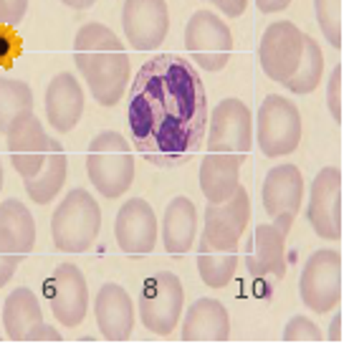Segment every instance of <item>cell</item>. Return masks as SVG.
<instances>
[{
  "label": "cell",
  "mask_w": 354,
  "mask_h": 354,
  "mask_svg": "<svg viewBox=\"0 0 354 354\" xmlns=\"http://www.w3.org/2000/svg\"><path fill=\"white\" fill-rule=\"evenodd\" d=\"M129 137L149 165L190 162L207 127V94L198 68L175 53L149 59L129 88Z\"/></svg>",
  "instance_id": "1"
},
{
  "label": "cell",
  "mask_w": 354,
  "mask_h": 354,
  "mask_svg": "<svg viewBox=\"0 0 354 354\" xmlns=\"http://www.w3.org/2000/svg\"><path fill=\"white\" fill-rule=\"evenodd\" d=\"M74 64L99 106H114L122 102L129 84V56L109 26L86 23L76 30Z\"/></svg>",
  "instance_id": "2"
},
{
  "label": "cell",
  "mask_w": 354,
  "mask_h": 354,
  "mask_svg": "<svg viewBox=\"0 0 354 354\" xmlns=\"http://www.w3.org/2000/svg\"><path fill=\"white\" fill-rule=\"evenodd\" d=\"M86 175L104 198H122L134 183V155L129 142L114 129L96 134L86 149Z\"/></svg>",
  "instance_id": "3"
},
{
  "label": "cell",
  "mask_w": 354,
  "mask_h": 354,
  "mask_svg": "<svg viewBox=\"0 0 354 354\" xmlns=\"http://www.w3.org/2000/svg\"><path fill=\"white\" fill-rule=\"evenodd\" d=\"M102 230V207L91 192L74 187L51 215L53 245L64 253H84L96 243Z\"/></svg>",
  "instance_id": "4"
},
{
  "label": "cell",
  "mask_w": 354,
  "mask_h": 354,
  "mask_svg": "<svg viewBox=\"0 0 354 354\" xmlns=\"http://www.w3.org/2000/svg\"><path fill=\"white\" fill-rule=\"evenodd\" d=\"M301 114L294 102L286 96L268 94L261 102L256 114V142L266 157H283L291 155L301 142Z\"/></svg>",
  "instance_id": "5"
},
{
  "label": "cell",
  "mask_w": 354,
  "mask_h": 354,
  "mask_svg": "<svg viewBox=\"0 0 354 354\" xmlns=\"http://www.w3.org/2000/svg\"><path fill=\"white\" fill-rule=\"evenodd\" d=\"M185 48L190 59L207 74L228 66L233 53V33L228 23L213 10H195L185 26Z\"/></svg>",
  "instance_id": "6"
},
{
  "label": "cell",
  "mask_w": 354,
  "mask_h": 354,
  "mask_svg": "<svg viewBox=\"0 0 354 354\" xmlns=\"http://www.w3.org/2000/svg\"><path fill=\"white\" fill-rule=\"evenodd\" d=\"M185 288L183 281L172 271H160L145 281L140 291V319L142 326L157 337L175 332L183 317Z\"/></svg>",
  "instance_id": "7"
},
{
  "label": "cell",
  "mask_w": 354,
  "mask_h": 354,
  "mask_svg": "<svg viewBox=\"0 0 354 354\" xmlns=\"http://www.w3.org/2000/svg\"><path fill=\"white\" fill-rule=\"evenodd\" d=\"M299 296L314 314H329L342 301V256L337 248L311 253L299 279Z\"/></svg>",
  "instance_id": "8"
},
{
  "label": "cell",
  "mask_w": 354,
  "mask_h": 354,
  "mask_svg": "<svg viewBox=\"0 0 354 354\" xmlns=\"http://www.w3.org/2000/svg\"><path fill=\"white\" fill-rule=\"evenodd\" d=\"M207 152L248 155L253 147V114L248 104L230 96L207 111Z\"/></svg>",
  "instance_id": "9"
},
{
  "label": "cell",
  "mask_w": 354,
  "mask_h": 354,
  "mask_svg": "<svg viewBox=\"0 0 354 354\" xmlns=\"http://www.w3.org/2000/svg\"><path fill=\"white\" fill-rule=\"evenodd\" d=\"M304 56V33L291 21H273L259 44V61L263 74L276 84H286L296 74Z\"/></svg>",
  "instance_id": "10"
},
{
  "label": "cell",
  "mask_w": 354,
  "mask_h": 354,
  "mask_svg": "<svg viewBox=\"0 0 354 354\" xmlns=\"http://www.w3.org/2000/svg\"><path fill=\"white\" fill-rule=\"evenodd\" d=\"M311 230L322 241H339L342 238V172L339 167H324L319 170L309 190V205H306Z\"/></svg>",
  "instance_id": "11"
},
{
  "label": "cell",
  "mask_w": 354,
  "mask_h": 354,
  "mask_svg": "<svg viewBox=\"0 0 354 354\" xmlns=\"http://www.w3.org/2000/svg\"><path fill=\"white\" fill-rule=\"evenodd\" d=\"M46 299L61 326L74 329L82 324L88 311V283L82 268L74 263L56 266L51 279L46 281Z\"/></svg>",
  "instance_id": "12"
},
{
  "label": "cell",
  "mask_w": 354,
  "mask_h": 354,
  "mask_svg": "<svg viewBox=\"0 0 354 354\" xmlns=\"http://www.w3.org/2000/svg\"><path fill=\"white\" fill-rule=\"evenodd\" d=\"M122 28L134 51H155L170 30L167 0H124Z\"/></svg>",
  "instance_id": "13"
},
{
  "label": "cell",
  "mask_w": 354,
  "mask_h": 354,
  "mask_svg": "<svg viewBox=\"0 0 354 354\" xmlns=\"http://www.w3.org/2000/svg\"><path fill=\"white\" fill-rule=\"evenodd\" d=\"M294 223H261L245 245V268L253 279H283L286 276V238Z\"/></svg>",
  "instance_id": "14"
},
{
  "label": "cell",
  "mask_w": 354,
  "mask_h": 354,
  "mask_svg": "<svg viewBox=\"0 0 354 354\" xmlns=\"http://www.w3.org/2000/svg\"><path fill=\"white\" fill-rule=\"evenodd\" d=\"M6 137L13 170L23 180L38 175V170L44 167L46 157H48V147H51V137L44 129L41 119L30 111V114H26V117H21L18 122L10 124Z\"/></svg>",
  "instance_id": "15"
},
{
  "label": "cell",
  "mask_w": 354,
  "mask_h": 354,
  "mask_svg": "<svg viewBox=\"0 0 354 354\" xmlns=\"http://www.w3.org/2000/svg\"><path fill=\"white\" fill-rule=\"evenodd\" d=\"M114 238L127 256H147L157 245V215L147 200L132 198L119 207L114 221Z\"/></svg>",
  "instance_id": "16"
},
{
  "label": "cell",
  "mask_w": 354,
  "mask_h": 354,
  "mask_svg": "<svg viewBox=\"0 0 354 354\" xmlns=\"http://www.w3.org/2000/svg\"><path fill=\"white\" fill-rule=\"evenodd\" d=\"M263 210L271 221H296L304 203V177L296 165H276L268 170L261 187Z\"/></svg>",
  "instance_id": "17"
},
{
  "label": "cell",
  "mask_w": 354,
  "mask_h": 354,
  "mask_svg": "<svg viewBox=\"0 0 354 354\" xmlns=\"http://www.w3.org/2000/svg\"><path fill=\"white\" fill-rule=\"evenodd\" d=\"M251 221V198L245 187H238L225 203H207L203 213V236L210 243H238Z\"/></svg>",
  "instance_id": "18"
},
{
  "label": "cell",
  "mask_w": 354,
  "mask_h": 354,
  "mask_svg": "<svg viewBox=\"0 0 354 354\" xmlns=\"http://www.w3.org/2000/svg\"><path fill=\"white\" fill-rule=\"evenodd\" d=\"M96 326L106 342H127L134 329V304L119 283H102L94 299Z\"/></svg>",
  "instance_id": "19"
},
{
  "label": "cell",
  "mask_w": 354,
  "mask_h": 354,
  "mask_svg": "<svg viewBox=\"0 0 354 354\" xmlns=\"http://www.w3.org/2000/svg\"><path fill=\"white\" fill-rule=\"evenodd\" d=\"M84 114V91L74 74L61 71L46 88V119L56 132H71Z\"/></svg>",
  "instance_id": "20"
},
{
  "label": "cell",
  "mask_w": 354,
  "mask_h": 354,
  "mask_svg": "<svg viewBox=\"0 0 354 354\" xmlns=\"http://www.w3.org/2000/svg\"><path fill=\"white\" fill-rule=\"evenodd\" d=\"M245 155L236 152H207L200 162V190L207 203H225L241 187L238 175Z\"/></svg>",
  "instance_id": "21"
},
{
  "label": "cell",
  "mask_w": 354,
  "mask_h": 354,
  "mask_svg": "<svg viewBox=\"0 0 354 354\" xmlns=\"http://www.w3.org/2000/svg\"><path fill=\"white\" fill-rule=\"evenodd\" d=\"M230 337L228 309L218 299H198L187 306L183 319L185 342H225Z\"/></svg>",
  "instance_id": "22"
},
{
  "label": "cell",
  "mask_w": 354,
  "mask_h": 354,
  "mask_svg": "<svg viewBox=\"0 0 354 354\" xmlns=\"http://www.w3.org/2000/svg\"><path fill=\"white\" fill-rule=\"evenodd\" d=\"M198 236V207L190 198L177 195L167 203L162 215V245L170 256H185Z\"/></svg>",
  "instance_id": "23"
},
{
  "label": "cell",
  "mask_w": 354,
  "mask_h": 354,
  "mask_svg": "<svg viewBox=\"0 0 354 354\" xmlns=\"http://www.w3.org/2000/svg\"><path fill=\"white\" fill-rule=\"evenodd\" d=\"M44 324L38 296L28 286H18L3 304V326L10 342H28L30 332Z\"/></svg>",
  "instance_id": "24"
},
{
  "label": "cell",
  "mask_w": 354,
  "mask_h": 354,
  "mask_svg": "<svg viewBox=\"0 0 354 354\" xmlns=\"http://www.w3.org/2000/svg\"><path fill=\"white\" fill-rule=\"evenodd\" d=\"M0 245L18 256H28L36 245V221L21 200L0 203Z\"/></svg>",
  "instance_id": "25"
},
{
  "label": "cell",
  "mask_w": 354,
  "mask_h": 354,
  "mask_svg": "<svg viewBox=\"0 0 354 354\" xmlns=\"http://www.w3.org/2000/svg\"><path fill=\"white\" fill-rule=\"evenodd\" d=\"M238 268V243H210L205 236L198 243V273L210 288H225Z\"/></svg>",
  "instance_id": "26"
},
{
  "label": "cell",
  "mask_w": 354,
  "mask_h": 354,
  "mask_svg": "<svg viewBox=\"0 0 354 354\" xmlns=\"http://www.w3.org/2000/svg\"><path fill=\"white\" fill-rule=\"evenodd\" d=\"M66 172H68L66 152L61 147V142H56L51 137V147H48V157H46L44 167L38 170V175L26 180L28 198L33 203H38V205L53 203L56 195L61 192V187H64V183H66Z\"/></svg>",
  "instance_id": "27"
},
{
  "label": "cell",
  "mask_w": 354,
  "mask_h": 354,
  "mask_svg": "<svg viewBox=\"0 0 354 354\" xmlns=\"http://www.w3.org/2000/svg\"><path fill=\"white\" fill-rule=\"evenodd\" d=\"M33 111V91L21 79L0 74V134H6L13 122Z\"/></svg>",
  "instance_id": "28"
},
{
  "label": "cell",
  "mask_w": 354,
  "mask_h": 354,
  "mask_svg": "<svg viewBox=\"0 0 354 354\" xmlns=\"http://www.w3.org/2000/svg\"><path fill=\"white\" fill-rule=\"evenodd\" d=\"M322 76H324V53L319 48V44L314 38L304 36V56L296 66V74L288 79L283 86L296 96L311 94L314 88L322 84Z\"/></svg>",
  "instance_id": "29"
},
{
  "label": "cell",
  "mask_w": 354,
  "mask_h": 354,
  "mask_svg": "<svg viewBox=\"0 0 354 354\" xmlns=\"http://www.w3.org/2000/svg\"><path fill=\"white\" fill-rule=\"evenodd\" d=\"M319 30L332 48H342V0H314Z\"/></svg>",
  "instance_id": "30"
},
{
  "label": "cell",
  "mask_w": 354,
  "mask_h": 354,
  "mask_svg": "<svg viewBox=\"0 0 354 354\" xmlns=\"http://www.w3.org/2000/svg\"><path fill=\"white\" fill-rule=\"evenodd\" d=\"M322 339H324V332L306 317H291V322L283 329V342H322Z\"/></svg>",
  "instance_id": "31"
},
{
  "label": "cell",
  "mask_w": 354,
  "mask_h": 354,
  "mask_svg": "<svg viewBox=\"0 0 354 354\" xmlns=\"http://www.w3.org/2000/svg\"><path fill=\"white\" fill-rule=\"evenodd\" d=\"M23 51V41L13 26H0V68H8Z\"/></svg>",
  "instance_id": "32"
},
{
  "label": "cell",
  "mask_w": 354,
  "mask_h": 354,
  "mask_svg": "<svg viewBox=\"0 0 354 354\" xmlns=\"http://www.w3.org/2000/svg\"><path fill=\"white\" fill-rule=\"evenodd\" d=\"M326 109L334 122H342V66H334L326 82Z\"/></svg>",
  "instance_id": "33"
},
{
  "label": "cell",
  "mask_w": 354,
  "mask_h": 354,
  "mask_svg": "<svg viewBox=\"0 0 354 354\" xmlns=\"http://www.w3.org/2000/svg\"><path fill=\"white\" fill-rule=\"evenodd\" d=\"M28 13V0H0V26H18Z\"/></svg>",
  "instance_id": "34"
},
{
  "label": "cell",
  "mask_w": 354,
  "mask_h": 354,
  "mask_svg": "<svg viewBox=\"0 0 354 354\" xmlns=\"http://www.w3.org/2000/svg\"><path fill=\"white\" fill-rule=\"evenodd\" d=\"M21 261H23V256H18V253L8 251V248L0 245V288L13 279V273H15V268H18Z\"/></svg>",
  "instance_id": "35"
},
{
  "label": "cell",
  "mask_w": 354,
  "mask_h": 354,
  "mask_svg": "<svg viewBox=\"0 0 354 354\" xmlns=\"http://www.w3.org/2000/svg\"><path fill=\"white\" fill-rule=\"evenodd\" d=\"M213 6L218 8L223 15H228V18H238V15L245 13L248 0H213Z\"/></svg>",
  "instance_id": "36"
},
{
  "label": "cell",
  "mask_w": 354,
  "mask_h": 354,
  "mask_svg": "<svg viewBox=\"0 0 354 354\" xmlns=\"http://www.w3.org/2000/svg\"><path fill=\"white\" fill-rule=\"evenodd\" d=\"M28 342H61V332L56 329V326L46 324V322H44V324L36 326V329L30 332Z\"/></svg>",
  "instance_id": "37"
},
{
  "label": "cell",
  "mask_w": 354,
  "mask_h": 354,
  "mask_svg": "<svg viewBox=\"0 0 354 354\" xmlns=\"http://www.w3.org/2000/svg\"><path fill=\"white\" fill-rule=\"evenodd\" d=\"M291 6V0H256V8H259L261 13H281V10H286Z\"/></svg>",
  "instance_id": "38"
},
{
  "label": "cell",
  "mask_w": 354,
  "mask_h": 354,
  "mask_svg": "<svg viewBox=\"0 0 354 354\" xmlns=\"http://www.w3.org/2000/svg\"><path fill=\"white\" fill-rule=\"evenodd\" d=\"M334 311V319H332V329H329V334H326V339H332V342H339L342 339V332H339V326H342V314L337 309Z\"/></svg>",
  "instance_id": "39"
},
{
  "label": "cell",
  "mask_w": 354,
  "mask_h": 354,
  "mask_svg": "<svg viewBox=\"0 0 354 354\" xmlns=\"http://www.w3.org/2000/svg\"><path fill=\"white\" fill-rule=\"evenodd\" d=\"M64 6L74 8V10H86V8H91L96 3V0H61Z\"/></svg>",
  "instance_id": "40"
},
{
  "label": "cell",
  "mask_w": 354,
  "mask_h": 354,
  "mask_svg": "<svg viewBox=\"0 0 354 354\" xmlns=\"http://www.w3.org/2000/svg\"><path fill=\"white\" fill-rule=\"evenodd\" d=\"M0 190H3V165H0Z\"/></svg>",
  "instance_id": "41"
},
{
  "label": "cell",
  "mask_w": 354,
  "mask_h": 354,
  "mask_svg": "<svg viewBox=\"0 0 354 354\" xmlns=\"http://www.w3.org/2000/svg\"><path fill=\"white\" fill-rule=\"evenodd\" d=\"M207 3H213V0H207Z\"/></svg>",
  "instance_id": "42"
}]
</instances>
